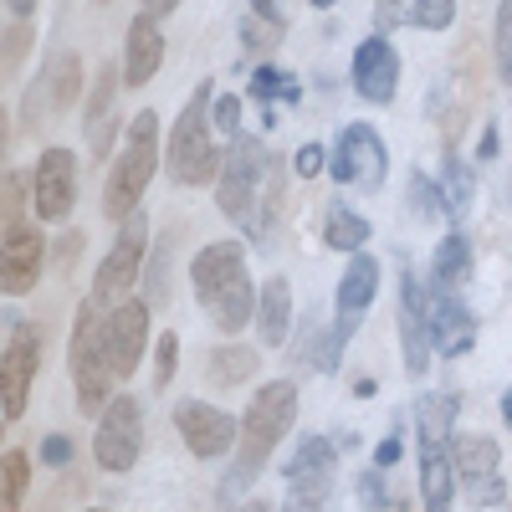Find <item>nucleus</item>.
<instances>
[{
    "label": "nucleus",
    "instance_id": "f257e3e1",
    "mask_svg": "<svg viewBox=\"0 0 512 512\" xmlns=\"http://www.w3.org/2000/svg\"><path fill=\"white\" fill-rule=\"evenodd\" d=\"M292 415H297V384L292 379H267L262 390L251 395L246 415H241V441H236V461H231V477L221 482V507H231L256 477H262L267 456L282 446V436L292 431Z\"/></svg>",
    "mask_w": 512,
    "mask_h": 512
},
{
    "label": "nucleus",
    "instance_id": "f03ea898",
    "mask_svg": "<svg viewBox=\"0 0 512 512\" xmlns=\"http://www.w3.org/2000/svg\"><path fill=\"white\" fill-rule=\"evenodd\" d=\"M190 287L200 297L205 318L216 323L221 333H241L246 323H256V297L251 277H246V251L236 241H210L195 251L190 262Z\"/></svg>",
    "mask_w": 512,
    "mask_h": 512
},
{
    "label": "nucleus",
    "instance_id": "7ed1b4c3",
    "mask_svg": "<svg viewBox=\"0 0 512 512\" xmlns=\"http://www.w3.org/2000/svg\"><path fill=\"white\" fill-rule=\"evenodd\" d=\"M159 118L154 108L134 113L128 118V134H123V149L108 169V180H103V216L108 221H128V216H139V205H144V190L154 180V169H159Z\"/></svg>",
    "mask_w": 512,
    "mask_h": 512
},
{
    "label": "nucleus",
    "instance_id": "20e7f679",
    "mask_svg": "<svg viewBox=\"0 0 512 512\" xmlns=\"http://www.w3.org/2000/svg\"><path fill=\"white\" fill-rule=\"evenodd\" d=\"M210 103H216V82H200V88L190 93L175 134H169L164 144V169L169 180L185 185V190H200V185H216L221 180V149L216 139H210Z\"/></svg>",
    "mask_w": 512,
    "mask_h": 512
},
{
    "label": "nucleus",
    "instance_id": "39448f33",
    "mask_svg": "<svg viewBox=\"0 0 512 512\" xmlns=\"http://www.w3.org/2000/svg\"><path fill=\"white\" fill-rule=\"evenodd\" d=\"M72 384H77L82 415H103L113 405L118 369H113V344H108V313L93 297L77 308V323H72Z\"/></svg>",
    "mask_w": 512,
    "mask_h": 512
},
{
    "label": "nucleus",
    "instance_id": "423d86ee",
    "mask_svg": "<svg viewBox=\"0 0 512 512\" xmlns=\"http://www.w3.org/2000/svg\"><path fill=\"white\" fill-rule=\"evenodd\" d=\"M262 180H267V149L256 144V139H231L226 149V169H221V180H216V205H221V216L236 221L251 241H262V221H256V195H262Z\"/></svg>",
    "mask_w": 512,
    "mask_h": 512
},
{
    "label": "nucleus",
    "instance_id": "0eeeda50",
    "mask_svg": "<svg viewBox=\"0 0 512 512\" xmlns=\"http://www.w3.org/2000/svg\"><path fill=\"white\" fill-rule=\"evenodd\" d=\"M328 175L338 185H359V190H379L384 185V175H390V149H384L374 123H344L338 128Z\"/></svg>",
    "mask_w": 512,
    "mask_h": 512
},
{
    "label": "nucleus",
    "instance_id": "6e6552de",
    "mask_svg": "<svg viewBox=\"0 0 512 512\" xmlns=\"http://www.w3.org/2000/svg\"><path fill=\"white\" fill-rule=\"evenodd\" d=\"M144 251H149V221H144V210H139V216H128V221H123L113 251L103 256V267H98V277H93V303H98L103 313H113V308L123 303V292L139 282V272H144Z\"/></svg>",
    "mask_w": 512,
    "mask_h": 512
},
{
    "label": "nucleus",
    "instance_id": "1a4fd4ad",
    "mask_svg": "<svg viewBox=\"0 0 512 512\" xmlns=\"http://www.w3.org/2000/svg\"><path fill=\"white\" fill-rule=\"evenodd\" d=\"M139 451H144V405L134 395H113V405L98 415L93 456L103 472H134Z\"/></svg>",
    "mask_w": 512,
    "mask_h": 512
},
{
    "label": "nucleus",
    "instance_id": "9d476101",
    "mask_svg": "<svg viewBox=\"0 0 512 512\" xmlns=\"http://www.w3.org/2000/svg\"><path fill=\"white\" fill-rule=\"evenodd\" d=\"M451 466H456V482L466 487L472 507H502L507 502V482H502V451L492 436H456L451 441Z\"/></svg>",
    "mask_w": 512,
    "mask_h": 512
},
{
    "label": "nucleus",
    "instance_id": "9b49d317",
    "mask_svg": "<svg viewBox=\"0 0 512 512\" xmlns=\"http://www.w3.org/2000/svg\"><path fill=\"white\" fill-rule=\"evenodd\" d=\"M41 369V333L36 323H16L6 328V354H0V390H6V420L16 425L31 405V384Z\"/></svg>",
    "mask_w": 512,
    "mask_h": 512
},
{
    "label": "nucleus",
    "instance_id": "f8f14e48",
    "mask_svg": "<svg viewBox=\"0 0 512 512\" xmlns=\"http://www.w3.org/2000/svg\"><path fill=\"white\" fill-rule=\"evenodd\" d=\"M77 88H82V57L67 52V47H57L47 57V67H41V77L31 82L26 103H21V123L26 128H41L52 113H62V108L77 103Z\"/></svg>",
    "mask_w": 512,
    "mask_h": 512
},
{
    "label": "nucleus",
    "instance_id": "ddd939ff",
    "mask_svg": "<svg viewBox=\"0 0 512 512\" xmlns=\"http://www.w3.org/2000/svg\"><path fill=\"white\" fill-rule=\"evenodd\" d=\"M425 318H431V349L441 359H461L477 349V318L456 297V287H441V282L425 287Z\"/></svg>",
    "mask_w": 512,
    "mask_h": 512
},
{
    "label": "nucleus",
    "instance_id": "4468645a",
    "mask_svg": "<svg viewBox=\"0 0 512 512\" xmlns=\"http://www.w3.org/2000/svg\"><path fill=\"white\" fill-rule=\"evenodd\" d=\"M31 190H36V216L47 226H62L77 205V159L72 149H41L31 169Z\"/></svg>",
    "mask_w": 512,
    "mask_h": 512
},
{
    "label": "nucleus",
    "instance_id": "2eb2a0df",
    "mask_svg": "<svg viewBox=\"0 0 512 512\" xmlns=\"http://www.w3.org/2000/svg\"><path fill=\"white\" fill-rule=\"evenodd\" d=\"M175 431L185 436V446L200 461H216V456H226L241 441V420L216 410V405H205V400H180L175 405Z\"/></svg>",
    "mask_w": 512,
    "mask_h": 512
},
{
    "label": "nucleus",
    "instance_id": "dca6fc26",
    "mask_svg": "<svg viewBox=\"0 0 512 512\" xmlns=\"http://www.w3.org/2000/svg\"><path fill=\"white\" fill-rule=\"evenodd\" d=\"M349 72H354V93L364 103H374V108H390L395 103V93H400V52L390 47V36L359 41Z\"/></svg>",
    "mask_w": 512,
    "mask_h": 512
},
{
    "label": "nucleus",
    "instance_id": "f3484780",
    "mask_svg": "<svg viewBox=\"0 0 512 512\" xmlns=\"http://www.w3.org/2000/svg\"><path fill=\"white\" fill-rule=\"evenodd\" d=\"M374 292H379V262H374V256H364V251H354L344 277H338V297H333V308H338L333 333L344 338V344L359 333V323H364V313L374 303Z\"/></svg>",
    "mask_w": 512,
    "mask_h": 512
},
{
    "label": "nucleus",
    "instance_id": "a211bd4d",
    "mask_svg": "<svg viewBox=\"0 0 512 512\" xmlns=\"http://www.w3.org/2000/svg\"><path fill=\"white\" fill-rule=\"evenodd\" d=\"M41 277V231L36 226H0V292L26 297Z\"/></svg>",
    "mask_w": 512,
    "mask_h": 512
},
{
    "label": "nucleus",
    "instance_id": "6ab92c4d",
    "mask_svg": "<svg viewBox=\"0 0 512 512\" xmlns=\"http://www.w3.org/2000/svg\"><path fill=\"white\" fill-rule=\"evenodd\" d=\"M400 338H405V374L420 379L431 369V318H425V287L415 272L400 277Z\"/></svg>",
    "mask_w": 512,
    "mask_h": 512
},
{
    "label": "nucleus",
    "instance_id": "aec40b11",
    "mask_svg": "<svg viewBox=\"0 0 512 512\" xmlns=\"http://www.w3.org/2000/svg\"><path fill=\"white\" fill-rule=\"evenodd\" d=\"M108 344H113V369L118 379H128L144 364V344H149V303L139 297H123L108 313Z\"/></svg>",
    "mask_w": 512,
    "mask_h": 512
},
{
    "label": "nucleus",
    "instance_id": "412c9836",
    "mask_svg": "<svg viewBox=\"0 0 512 512\" xmlns=\"http://www.w3.org/2000/svg\"><path fill=\"white\" fill-rule=\"evenodd\" d=\"M451 487H456L451 441L420 436V502H425V512H451Z\"/></svg>",
    "mask_w": 512,
    "mask_h": 512
},
{
    "label": "nucleus",
    "instance_id": "4be33fe9",
    "mask_svg": "<svg viewBox=\"0 0 512 512\" xmlns=\"http://www.w3.org/2000/svg\"><path fill=\"white\" fill-rule=\"evenodd\" d=\"M159 62H164V36H159L154 16L139 11V21L128 26V41H123V82L128 88H144V82H154Z\"/></svg>",
    "mask_w": 512,
    "mask_h": 512
},
{
    "label": "nucleus",
    "instance_id": "5701e85b",
    "mask_svg": "<svg viewBox=\"0 0 512 512\" xmlns=\"http://www.w3.org/2000/svg\"><path fill=\"white\" fill-rule=\"evenodd\" d=\"M456 21V0H379V31L390 26H420V31H446Z\"/></svg>",
    "mask_w": 512,
    "mask_h": 512
},
{
    "label": "nucleus",
    "instance_id": "b1692460",
    "mask_svg": "<svg viewBox=\"0 0 512 512\" xmlns=\"http://www.w3.org/2000/svg\"><path fill=\"white\" fill-rule=\"evenodd\" d=\"M118 82H123V67L103 62L98 82H93V103H88V118H82V128H88V149L103 159L113 149V93H118Z\"/></svg>",
    "mask_w": 512,
    "mask_h": 512
},
{
    "label": "nucleus",
    "instance_id": "393cba45",
    "mask_svg": "<svg viewBox=\"0 0 512 512\" xmlns=\"http://www.w3.org/2000/svg\"><path fill=\"white\" fill-rule=\"evenodd\" d=\"M292 328V287L287 277H267L262 297H256V333H262V349H282Z\"/></svg>",
    "mask_w": 512,
    "mask_h": 512
},
{
    "label": "nucleus",
    "instance_id": "a878e982",
    "mask_svg": "<svg viewBox=\"0 0 512 512\" xmlns=\"http://www.w3.org/2000/svg\"><path fill=\"white\" fill-rule=\"evenodd\" d=\"M338 349H344V338L328 333L323 318L308 313V323L297 328V349H292V359H297V364H308V369H318V374H333V369H338Z\"/></svg>",
    "mask_w": 512,
    "mask_h": 512
},
{
    "label": "nucleus",
    "instance_id": "bb28decb",
    "mask_svg": "<svg viewBox=\"0 0 512 512\" xmlns=\"http://www.w3.org/2000/svg\"><path fill=\"white\" fill-rule=\"evenodd\" d=\"M369 231H374V226L359 216V210H349V205H328V216H323V241H328L333 251H364Z\"/></svg>",
    "mask_w": 512,
    "mask_h": 512
},
{
    "label": "nucleus",
    "instance_id": "cd10ccee",
    "mask_svg": "<svg viewBox=\"0 0 512 512\" xmlns=\"http://www.w3.org/2000/svg\"><path fill=\"white\" fill-rule=\"evenodd\" d=\"M466 272H472V241H466V231H451V236L436 246L431 282H441V287H461Z\"/></svg>",
    "mask_w": 512,
    "mask_h": 512
},
{
    "label": "nucleus",
    "instance_id": "c85d7f7f",
    "mask_svg": "<svg viewBox=\"0 0 512 512\" xmlns=\"http://www.w3.org/2000/svg\"><path fill=\"white\" fill-rule=\"evenodd\" d=\"M282 512H333V472L328 477H287Z\"/></svg>",
    "mask_w": 512,
    "mask_h": 512
},
{
    "label": "nucleus",
    "instance_id": "c756f323",
    "mask_svg": "<svg viewBox=\"0 0 512 512\" xmlns=\"http://www.w3.org/2000/svg\"><path fill=\"white\" fill-rule=\"evenodd\" d=\"M333 466H338L333 441H323V436H303V441H297V451H292V461H287V477H328Z\"/></svg>",
    "mask_w": 512,
    "mask_h": 512
},
{
    "label": "nucleus",
    "instance_id": "7c9ffc66",
    "mask_svg": "<svg viewBox=\"0 0 512 512\" xmlns=\"http://www.w3.org/2000/svg\"><path fill=\"white\" fill-rule=\"evenodd\" d=\"M256 349H246V344H221L216 354H210V379H221V384H241V379H251L256 374Z\"/></svg>",
    "mask_w": 512,
    "mask_h": 512
},
{
    "label": "nucleus",
    "instance_id": "2f4dec72",
    "mask_svg": "<svg viewBox=\"0 0 512 512\" xmlns=\"http://www.w3.org/2000/svg\"><path fill=\"white\" fill-rule=\"evenodd\" d=\"M441 195H446V216L451 221L472 216V169H466L456 154H446V185H441Z\"/></svg>",
    "mask_w": 512,
    "mask_h": 512
},
{
    "label": "nucleus",
    "instance_id": "473e14b6",
    "mask_svg": "<svg viewBox=\"0 0 512 512\" xmlns=\"http://www.w3.org/2000/svg\"><path fill=\"white\" fill-rule=\"evenodd\" d=\"M251 98L262 103V113H267L272 98L297 103V98H303V88H297V77H287V72H277V67L267 62V67H256V72H251Z\"/></svg>",
    "mask_w": 512,
    "mask_h": 512
},
{
    "label": "nucleus",
    "instance_id": "72a5a7b5",
    "mask_svg": "<svg viewBox=\"0 0 512 512\" xmlns=\"http://www.w3.org/2000/svg\"><path fill=\"white\" fill-rule=\"evenodd\" d=\"M0 472H6V492H0V507H6V512H21V497H26V487H31V461H26V451H6Z\"/></svg>",
    "mask_w": 512,
    "mask_h": 512
},
{
    "label": "nucleus",
    "instance_id": "f704fd0d",
    "mask_svg": "<svg viewBox=\"0 0 512 512\" xmlns=\"http://www.w3.org/2000/svg\"><path fill=\"white\" fill-rule=\"evenodd\" d=\"M492 47H497V77L512 88V0H497V31H492Z\"/></svg>",
    "mask_w": 512,
    "mask_h": 512
},
{
    "label": "nucleus",
    "instance_id": "c9c22d12",
    "mask_svg": "<svg viewBox=\"0 0 512 512\" xmlns=\"http://www.w3.org/2000/svg\"><path fill=\"white\" fill-rule=\"evenodd\" d=\"M282 31H287V26H272V21H262V16L241 21V41H246V52H272L277 41H282Z\"/></svg>",
    "mask_w": 512,
    "mask_h": 512
},
{
    "label": "nucleus",
    "instance_id": "e433bc0d",
    "mask_svg": "<svg viewBox=\"0 0 512 512\" xmlns=\"http://www.w3.org/2000/svg\"><path fill=\"white\" fill-rule=\"evenodd\" d=\"M210 123H216L226 139H241V98L236 93H216V103H210Z\"/></svg>",
    "mask_w": 512,
    "mask_h": 512
},
{
    "label": "nucleus",
    "instance_id": "4c0bfd02",
    "mask_svg": "<svg viewBox=\"0 0 512 512\" xmlns=\"http://www.w3.org/2000/svg\"><path fill=\"white\" fill-rule=\"evenodd\" d=\"M175 359H180V338L175 333H159V344H154V384H159V390L175 379Z\"/></svg>",
    "mask_w": 512,
    "mask_h": 512
},
{
    "label": "nucleus",
    "instance_id": "58836bf2",
    "mask_svg": "<svg viewBox=\"0 0 512 512\" xmlns=\"http://www.w3.org/2000/svg\"><path fill=\"white\" fill-rule=\"evenodd\" d=\"M164 292H169V246H159L154 262H149V292H144V303L149 308H164Z\"/></svg>",
    "mask_w": 512,
    "mask_h": 512
},
{
    "label": "nucleus",
    "instance_id": "ea45409f",
    "mask_svg": "<svg viewBox=\"0 0 512 512\" xmlns=\"http://www.w3.org/2000/svg\"><path fill=\"white\" fill-rule=\"evenodd\" d=\"M359 497H364L369 512H390V507H395V492H384V472H379V466H374V472H364Z\"/></svg>",
    "mask_w": 512,
    "mask_h": 512
},
{
    "label": "nucleus",
    "instance_id": "a19ab883",
    "mask_svg": "<svg viewBox=\"0 0 512 512\" xmlns=\"http://www.w3.org/2000/svg\"><path fill=\"white\" fill-rule=\"evenodd\" d=\"M31 47V21H11L6 26V72H16V62L26 57Z\"/></svg>",
    "mask_w": 512,
    "mask_h": 512
},
{
    "label": "nucleus",
    "instance_id": "79ce46f5",
    "mask_svg": "<svg viewBox=\"0 0 512 512\" xmlns=\"http://www.w3.org/2000/svg\"><path fill=\"white\" fill-rule=\"evenodd\" d=\"M323 164H328L323 144H303V149H297V159H292V169H297V175H303V180H313V175H318Z\"/></svg>",
    "mask_w": 512,
    "mask_h": 512
},
{
    "label": "nucleus",
    "instance_id": "37998d69",
    "mask_svg": "<svg viewBox=\"0 0 512 512\" xmlns=\"http://www.w3.org/2000/svg\"><path fill=\"white\" fill-rule=\"evenodd\" d=\"M400 451H405V446H400V436H384V441L374 446V466H379V472H390V466L400 461Z\"/></svg>",
    "mask_w": 512,
    "mask_h": 512
},
{
    "label": "nucleus",
    "instance_id": "c03bdc74",
    "mask_svg": "<svg viewBox=\"0 0 512 512\" xmlns=\"http://www.w3.org/2000/svg\"><path fill=\"white\" fill-rule=\"evenodd\" d=\"M41 456H47L52 466H67V461H72V441H67V436H47V446H41Z\"/></svg>",
    "mask_w": 512,
    "mask_h": 512
},
{
    "label": "nucleus",
    "instance_id": "a18cd8bd",
    "mask_svg": "<svg viewBox=\"0 0 512 512\" xmlns=\"http://www.w3.org/2000/svg\"><path fill=\"white\" fill-rule=\"evenodd\" d=\"M251 16H262V21H272V26H287V16L277 11V0H251Z\"/></svg>",
    "mask_w": 512,
    "mask_h": 512
},
{
    "label": "nucleus",
    "instance_id": "49530a36",
    "mask_svg": "<svg viewBox=\"0 0 512 512\" xmlns=\"http://www.w3.org/2000/svg\"><path fill=\"white\" fill-rule=\"evenodd\" d=\"M175 6H180V0H139V11H144V16H154V21H159V16H169Z\"/></svg>",
    "mask_w": 512,
    "mask_h": 512
},
{
    "label": "nucleus",
    "instance_id": "de8ad7c7",
    "mask_svg": "<svg viewBox=\"0 0 512 512\" xmlns=\"http://www.w3.org/2000/svg\"><path fill=\"white\" fill-rule=\"evenodd\" d=\"M477 154H482V159H492V154H497V123H487V128H482V144H477Z\"/></svg>",
    "mask_w": 512,
    "mask_h": 512
},
{
    "label": "nucleus",
    "instance_id": "09e8293b",
    "mask_svg": "<svg viewBox=\"0 0 512 512\" xmlns=\"http://www.w3.org/2000/svg\"><path fill=\"white\" fill-rule=\"evenodd\" d=\"M11 6V21H31V11H36V0H6Z\"/></svg>",
    "mask_w": 512,
    "mask_h": 512
},
{
    "label": "nucleus",
    "instance_id": "8fccbe9b",
    "mask_svg": "<svg viewBox=\"0 0 512 512\" xmlns=\"http://www.w3.org/2000/svg\"><path fill=\"white\" fill-rule=\"evenodd\" d=\"M502 420H507V425H512V390H507V395H502Z\"/></svg>",
    "mask_w": 512,
    "mask_h": 512
},
{
    "label": "nucleus",
    "instance_id": "3c124183",
    "mask_svg": "<svg viewBox=\"0 0 512 512\" xmlns=\"http://www.w3.org/2000/svg\"><path fill=\"white\" fill-rule=\"evenodd\" d=\"M241 512H272V507H267V502H246Z\"/></svg>",
    "mask_w": 512,
    "mask_h": 512
},
{
    "label": "nucleus",
    "instance_id": "603ef678",
    "mask_svg": "<svg viewBox=\"0 0 512 512\" xmlns=\"http://www.w3.org/2000/svg\"><path fill=\"white\" fill-rule=\"evenodd\" d=\"M313 6H318V11H328V6H338V0H313Z\"/></svg>",
    "mask_w": 512,
    "mask_h": 512
},
{
    "label": "nucleus",
    "instance_id": "864d4df0",
    "mask_svg": "<svg viewBox=\"0 0 512 512\" xmlns=\"http://www.w3.org/2000/svg\"><path fill=\"white\" fill-rule=\"evenodd\" d=\"M507 512H512V497H507Z\"/></svg>",
    "mask_w": 512,
    "mask_h": 512
},
{
    "label": "nucleus",
    "instance_id": "5fc2aeb1",
    "mask_svg": "<svg viewBox=\"0 0 512 512\" xmlns=\"http://www.w3.org/2000/svg\"><path fill=\"white\" fill-rule=\"evenodd\" d=\"M103 6H108V0H103Z\"/></svg>",
    "mask_w": 512,
    "mask_h": 512
}]
</instances>
